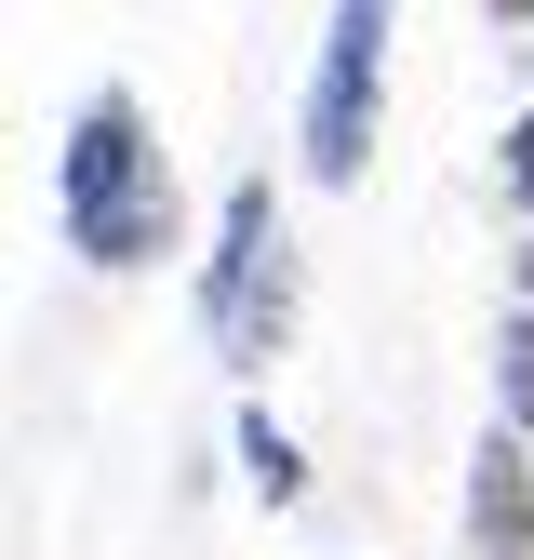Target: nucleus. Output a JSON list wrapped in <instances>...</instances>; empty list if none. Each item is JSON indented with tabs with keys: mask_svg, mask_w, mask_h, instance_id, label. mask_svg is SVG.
<instances>
[{
	"mask_svg": "<svg viewBox=\"0 0 534 560\" xmlns=\"http://www.w3.org/2000/svg\"><path fill=\"white\" fill-rule=\"evenodd\" d=\"M54 228L81 267H148L174 254V161H161V133L134 94H94L81 120H67V148H54Z\"/></svg>",
	"mask_w": 534,
	"mask_h": 560,
	"instance_id": "nucleus-1",
	"label": "nucleus"
},
{
	"mask_svg": "<svg viewBox=\"0 0 534 560\" xmlns=\"http://www.w3.org/2000/svg\"><path fill=\"white\" fill-rule=\"evenodd\" d=\"M200 334H214L228 374L281 361V334H294V228H281V187H267V174H241L228 214H214V254H200Z\"/></svg>",
	"mask_w": 534,
	"mask_h": 560,
	"instance_id": "nucleus-2",
	"label": "nucleus"
},
{
	"mask_svg": "<svg viewBox=\"0 0 534 560\" xmlns=\"http://www.w3.org/2000/svg\"><path fill=\"white\" fill-rule=\"evenodd\" d=\"M387 27H400V0H334V27H321V67H307V174L321 187H361V161H374Z\"/></svg>",
	"mask_w": 534,
	"mask_h": 560,
	"instance_id": "nucleus-3",
	"label": "nucleus"
},
{
	"mask_svg": "<svg viewBox=\"0 0 534 560\" xmlns=\"http://www.w3.org/2000/svg\"><path fill=\"white\" fill-rule=\"evenodd\" d=\"M467 534H481L495 560H534V454L481 441V467H467Z\"/></svg>",
	"mask_w": 534,
	"mask_h": 560,
	"instance_id": "nucleus-4",
	"label": "nucleus"
},
{
	"mask_svg": "<svg viewBox=\"0 0 534 560\" xmlns=\"http://www.w3.org/2000/svg\"><path fill=\"white\" fill-rule=\"evenodd\" d=\"M241 480H254L267 508H294V494H307V454H294L281 413H241Z\"/></svg>",
	"mask_w": 534,
	"mask_h": 560,
	"instance_id": "nucleus-5",
	"label": "nucleus"
},
{
	"mask_svg": "<svg viewBox=\"0 0 534 560\" xmlns=\"http://www.w3.org/2000/svg\"><path fill=\"white\" fill-rule=\"evenodd\" d=\"M495 413L534 428V307H508V334H495Z\"/></svg>",
	"mask_w": 534,
	"mask_h": 560,
	"instance_id": "nucleus-6",
	"label": "nucleus"
},
{
	"mask_svg": "<svg viewBox=\"0 0 534 560\" xmlns=\"http://www.w3.org/2000/svg\"><path fill=\"white\" fill-rule=\"evenodd\" d=\"M508 187L534 200V120H508Z\"/></svg>",
	"mask_w": 534,
	"mask_h": 560,
	"instance_id": "nucleus-7",
	"label": "nucleus"
},
{
	"mask_svg": "<svg viewBox=\"0 0 534 560\" xmlns=\"http://www.w3.org/2000/svg\"><path fill=\"white\" fill-rule=\"evenodd\" d=\"M521 307H534V241H521Z\"/></svg>",
	"mask_w": 534,
	"mask_h": 560,
	"instance_id": "nucleus-8",
	"label": "nucleus"
},
{
	"mask_svg": "<svg viewBox=\"0 0 534 560\" xmlns=\"http://www.w3.org/2000/svg\"><path fill=\"white\" fill-rule=\"evenodd\" d=\"M495 14H534V0H495Z\"/></svg>",
	"mask_w": 534,
	"mask_h": 560,
	"instance_id": "nucleus-9",
	"label": "nucleus"
}]
</instances>
